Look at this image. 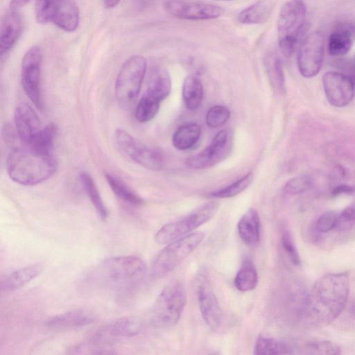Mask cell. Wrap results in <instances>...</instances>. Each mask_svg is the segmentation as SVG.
<instances>
[{
	"instance_id": "cell-1",
	"label": "cell",
	"mask_w": 355,
	"mask_h": 355,
	"mask_svg": "<svg viewBox=\"0 0 355 355\" xmlns=\"http://www.w3.org/2000/svg\"><path fill=\"white\" fill-rule=\"evenodd\" d=\"M15 130L9 125L3 130V137L9 148L6 168L10 178L26 186L35 185L50 178L57 169L53 154L34 150L23 143Z\"/></svg>"
},
{
	"instance_id": "cell-2",
	"label": "cell",
	"mask_w": 355,
	"mask_h": 355,
	"mask_svg": "<svg viewBox=\"0 0 355 355\" xmlns=\"http://www.w3.org/2000/svg\"><path fill=\"white\" fill-rule=\"evenodd\" d=\"M349 293V282L347 272L326 274L314 283L305 297L303 313L312 323L328 324L345 309Z\"/></svg>"
},
{
	"instance_id": "cell-3",
	"label": "cell",
	"mask_w": 355,
	"mask_h": 355,
	"mask_svg": "<svg viewBox=\"0 0 355 355\" xmlns=\"http://www.w3.org/2000/svg\"><path fill=\"white\" fill-rule=\"evenodd\" d=\"M146 267L135 256H119L103 261L94 270V279L115 288L136 286L144 278Z\"/></svg>"
},
{
	"instance_id": "cell-4",
	"label": "cell",
	"mask_w": 355,
	"mask_h": 355,
	"mask_svg": "<svg viewBox=\"0 0 355 355\" xmlns=\"http://www.w3.org/2000/svg\"><path fill=\"white\" fill-rule=\"evenodd\" d=\"M304 0H288L282 7L277 21L278 43L282 53L292 55L306 22Z\"/></svg>"
},
{
	"instance_id": "cell-5",
	"label": "cell",
	"mask_w": 355,
	"mask_h": 355,
	"mask_svg": "<svg viewBox=\"0 0 355 355\" xmlns=\"http://www.w3.org/2000/svg\"><path fill=\"white\" fill-rule=\"evenodd\" d=\"M186 302L187 293L183 284L178 281L168 283L153 304V323L160 327L174 326L179 321Z\"/></svg>"
},
{
	"instance_id": "cell-6",
	"label": "cell",
	"mask_w": 355,
	"mask_h": 355,
	"mask_svg": "<svg viewBox=\"0 0 355 355\" xmlns=\"http://www.w3.org/2000/svg\"><path fill=\"white\" fill-rule=\"evenodd\" d=\"M203 238L202 232H196L170 242L155 258L152 275L159 278L173 270L199 245Z\"/></svg>"
},
{
	"instance_id": "cell-7",
	"label": "cell",
	"mask_w": 355,
	"mask_h": 355,
	"mask_svg": "<svg viewBox=\"0 0 355 355\" xmlns=\"http://www.w3.org/2000/svg\"><path fill=\"white\" fill-rule=\"evenodd\" d=\"M218 209V202H207L181 218L164 225L155 234L156 242L166 244L190 234L209 221L215 215Z\"/></svg>"
},
{
	"instance_id": "cell-8",
	"label": "cell",
	"mask_w": 355,
	"mask_h": 355,
	"mask_svg": "<svg viewBox=\"0 0 355 355\" xmlns=\"http://www.w3.org/2000/svg\"><path fill=\"white\" fill-rule=\"evenodd\" d=\"M146 67V58L139 55L130 57L123 64L115 82V94L120 103L128 105L137 98Z\"/></svg>"
},
{
	"instance_id": "cell-9",
	"label": "cell",
	"mask_w": 355,
	"mask_h": 355,
	"mask_svg": "<svg viewBox=\"0 0 355 355\" xmlns=\"http://www.w3.org/2000/svg\"><path fill=\"white\" fill-rule=\"evenodd\" d=\"M42 51L40 46H31L24 54L21 66V80L23 89L35 106L42 110L41 69Z\"/></svg>"
},
{
	"instance_id": "cell-10",
	"label": "cell",
	"mask_w": 355,
	"mask_h": 355,
	"mask_svg": "<svg viewBox=\"0 0 355 355\" xmlns=\"http://www.w3.org/2000/svg\"><path fill=\"white\" fill-rule=\"evenodd\" d=\"M116 146L122 153L147 169L157 171L164 166V154L162 150L138 142L128 132L118 136Z\"/></svg>"
},
{
	"instance_id": "cell-11",
	"label": "cell",
	"mask_w": 355,
	"mask_h": 355,
	"mask_svg": "<svg viewBox=\"0 0 355 355\" xmlns=\"http://www.w3.org/2000/svg\"><path fill=\"white\" fill-rule=\"evenodd\" d=\"M232 146V135L230 131L222 130L204 150L188 157L185 164L192 169L210 168L225 159L230 154Z\"/></svg>"
},
{
	"instance_id": "cell-12",
	"label": "cell",
	"mask_w": 355,
	"mask_h": 355,
	"mask_svg": "<svg viewBox=\"0 0 355 355\" xmlns=\"http://www.w3.org/2000/svg\"><path fill=\"white\" fill-rule=\"evenodd\" d=\"M324 53V37L314 31L302 42L297 54V66L302 76L312 78L320 70Z\"/></svg>"
},
{
	"instance_id": "cell-13",
	"label": "cell",
	"mask_w": 355,
	"mask_h": 355,
	"mask_svg": "<svg viewBox=\"0 0 355 355\" xmlns=\"http://www.w3.org/2000/svg\"><path fill=\"white\" fill-rule=\"evenodd\" d=\"M197 298L205 323L214 331L220 330L224 321L223 312L213 288L205 275H200L198 280Z\"/></svg>"
},
{
	"instance_id": "cell-14",
	"label": "cell",
	"mask_w": 355,
	"mask_h": 355,
	"mask_svg": "<svg viewBox=\"0 0 355 355\" xmlns=\"http://www.w3.org/2000/svg\"><path fill=\"white\" fill-rule=\"evenodd\" d=\"M164 8L170 15L187 20L213 19L223 13V10L218 6L188 0H167Z\"/></svg>"
},
{
	"instance_id": "cell-15",
	"label": "cell",
	"mask_w": 355,
	"mask_h": 355,
	"mask_svg": "<svg viewBox=\"0 0 355 355\" xmlns=\"http://www.w3.org/2000/svg\"><path fill=\"white\" fill-rule=\"evenodd\" d=\"M322 82L327 100L331 105L342 107L353 99L355 85L349 76L330 71L324 73Z\"/></svg>"
},
{
	"instance_id": "cell-16",
	"label": "cell",
	"mask_w": 355,
	"mask_h": 355,
	"mask_svg": "<svg viewBox=\"0 0 355 355\" xmlns=\"http://www.w3.org/2000/svg\"><path fill=\"white\" fill-rule=\"evenodd\" d=\"M141 323L137 318H121L99 329L91 338L90 343L103 347L114 339L135 336L141 331Z\"/></svg>"
},
{
	"instance_id": "cell-17",
	"label": "cell",
	"mask_w": 355,
	"mask_h": 355,
	"mask_svg": "<svg viewBox=\"0 0 355 355\" xmlns=\"http://www.w3.org/2000/svg\"><path fill=\"white\" fill-rule=\"evenodd\" d=\"M14 119L17 135L25 144L31 143L43 128L36 113L26 103H21L16 107Z\"/></svg>"
},
{
	"instance_id": "cell-18",
	"label": "cell",
	"mask_w": 355,
	"mask_h": 355,
	"mask_svg": "<svg viewBox=\"0 0 355 355\" xmlns=\"http://www.w3.org/2000/svg\"><path fill=\"white\" fill-rule=\"evenodd\" d=\"M96 319L94 314L87 310L76 309L54 315L47 320L46 325L54 329H69L85 327Z\"/></svg>"
},
{
	"instance_id": "cell-19",
	"label": "cell",
	"mask_w": 355,
	"mask_h": 355,
	"mask_svg": "<svg viewBox=\"0 0 355 355\" xmlns=\"http://www.w3.org/2000/svg\"><path fill=\"white\" fill-rule=\"evenodd\" d=\"M239 237L249 246L257 245L261 236V223L257 211L248 209L241 216L237 224Z\"/></svg>"
},
{
	"instance_id": "cell-20",
	"label": "cell",
	"mask_w": 355,
	"mask_h": 355,
	"mask_svg": "<svg viewBox=\"0 0 355 355\" xmlns=\"http://www.w3.org/2000/svg\"><path fill=\"white\" fill-rule=\"evenodd\" d=\"M22 31V19L17 12L8 14L1 24L0 34V55L8 52L16 43Z\"/></svg>"
},
{
	"instance_id": "cell-21",
	"label": "cell",
	"mask_w": 355,
	"mask_h": 355,
	"mask_svg": "<svg viewBox=\"0 0 355 355\" xmlns=\"http://www.w3.org/2000/svg\"><path fill=\"white\" fill-rule=\"evenodd\" d=\"M52 21L64 31L73 32L78 27L80 11L75 0H61Z\"/></svg>"
},
{
	"instance_id": "cell-22",
	"label": "cell",
	"mask_w": 355,
	"mask_h": 355,
	"mask_svg": "<svg viewBox=\"0 0 355 355\" xmlns=\"http://www.w3.org/2000/svg\"><path fill=\"white\" fill-rule=\"evenodd\" d=\"M171 80L168 72L163 67L155 66L148 73L146 93L162 101L170 94Z\"/></svg>"
},
{
	"instance_id": "cell-23",
	"label": "cell",
	"mask_w": 355,
	"mask_h": 355,
	"mask_svg": "<svg viewBox=\"0 0 355 355\" xmlns=\"http://www.w3.org/2000/svg\"><path fill=\"white\" fill-rule=\"evenodd\" d=\"M354 27L350 24H341L330 34L327 49L332 56H342L347 53L352 45Z\"/></svg>"
},
{
	"instance_id": "cell-24",
	"label": "cell",
	"mask_w": 355,
	"mask_h": 355,
	"mask_svg": "<svg viewBox=\"0 0 355 355\" xmlns=\"http://www.w3.org/2000/svg\"><path fill=\"white\" fill-rule=\"evenodd\" d=\"M42 271L41 264H33L19 268L1 278V289L9 292L23 287Z\"/></svg>"
},
{
	"instance_id": "cell-25",
	"label": "cell",
	"mask_w": 355,
	"mask_h": 355,
	"mask_svg": "<svg viewBox=\"0 0 355 355\" xmlns=\"http://www.w3.org/2000/svg\"><path fill=\"white\" fill-rule=\"evenodd\" d=\"M272 12V5L268 0H259L242 10L237 21L243 24H259L266 22Z\"/></svg>"
},
{
	"instance_id": "cell-26",
	"label": "cell",
	"mask_w": 355,
	"mask_h": 355,
	"mask_svg": "<svg viewBox=\"0 0 355 355\" xmlns=\"http://www.w3.org/2000/svg\"><path fill=\"white\" fill-rule=\"evenodd\" d=\"M201 135L200 126L189 123L179 127L172 137L173 146L180 150L190 149L198 141Z\"/></svg>"
},
{
	"instance_id": "cell-27",
	"label": "cell",
	"mask_w": 355,
	"mask_h": 355,
	"mask_svg": "<svg viewBox=\"0 0 355 355\" xmlns=\"http://www.w3.org/2000/svg\"><path fill=\"white\" fill-rule=\"evenodd\" d=\"M203 94V85L200 80L195 76H188L182 85V98L187 107L191 110L198 108Z\"/></svg>"
},
{
	"instance_id": "cell-28",
	"label": "cell",
	"mask_w": 355,
	"mask_h": 355,
	"mask_svg": "<svg viewBox=\"0 0 355 355\" xmlns=\"http://www.w3.org/2000/svg\"><path fill=\"white\" fill-rule=\"evenodd\" d=\"M105 177L113 193L119 198L134 206L144 203V200L119 177L107 173Z\"/></svg>"
},
{
	"instance_id": "cell-29",
	"label": "cell",
	"mask_w": 355,
	"mask_h": 355,
	"mask_svg": "<svg viewBox=\"0 0 355 355\" xmlns=\"http://www.w3.org/2000/svg\"><path fill=\"white\" fill-rule=\"evenodd\" d=\"M80 181L98 216L101 220H106L108 216V211L94 180L88 173H82L80 174Z\"/></svg>"
},
{
	"instance_id": "cell-30",
	"label": "cell",
	"mask_w": 355,
	"mask_h": 355,
	"mask_svg": "<svg viewBox=\"0 0 355 355\" xmlns=\"http://www.w3.org/2000/svg\"><path fill=\"white\" fill-rule=\"evenodd\" d=\"M258 284V274L256 268L250 261H246L238 271L234 278V286L241 292L252 291Z\"/></svg>"
},
{
	"instance_id": "cell-31",
	"label": "cell",
	"mask_w": 355,
	"mask_h": 355,
	"mask_svg": "<svg viewBox=\"0 0 355 355\" xmlns=\"http://www.w3.org/2000/svg\"><path fill=\"white\" fill-rule=\"evenodd\" d=\"M292 349L286 343L272 338L259 336L255 343V354H291Z\"/></svg>"
},
{
	"instance_id": "cell-32",
	"label": "cell",
	"mask_w": 355,
	"mask_h": 355,
	"mask_svg": "<svg viewBox=\"0 0 355 355\" xmlns=\"http://www.w3.org/2000/svg\"><path fill=\"white\" fill-rule=\"evenodd\" d=\"M160 102L156 98L145 93L136 107V119L140 123L152 120L159 111Z\"/></svg>"
},
{
	"instance_id": "cell-33",
	"label": "cell",
	"mask_w": 355,
	"mask_h": 355,
	"mask_svg": "<svg viewBox=\"0 0 355 355\" xmlns=\"http://www.w3.org/2000/svg\"><path fill=\"white\" fill-rule=\"evenodd\" d=\"M265 66L272 85L279 89H284L285 78L282 62L279 58L274 53H269L265 58Z\"/></svg>"
},
{
	"instance_id": "cell-34",
	"label": "cell",
	"mask_w": 355,
	"mask_h": 355,
	"mask_svg": "<svg viewBox=\"0 0 355 355\" xmlns=\"http://www.w3.org/2000/svg\"><path fill=\"white\" fill-rule=\"evenodd\" d=\"M252 180L253 173L250 172L230 185L211 193L209 196L215 198H232L246 189Z\"/></svg>"
},
{
	"instance_id": "cell-35",
	"label": "cell",
	"mask_w": 355,
	"mask_h": 355,
	"mask_svg": "<svg viewBox=\"0 0 355 355\" xmlns=\"http://www.w3.org/2000/svg\"><path fill=\"white\" fill-rule=\"evenodd\" d=\"M60 1L61 0H36L35 15L37 21L42 24L51 21Z\"/></svg>"
},
{
	"instance_id": "cell-36",
	"label": "cell",
	"mask_w": 355,
	"mask_h": 355,
	"mask_svg": "<svg viewBox=\"0 0 355 355\" xmlns=\"http://www.w3.org/2000/svg\"><path fill=\"white\" fill-rule=\"evenodd\" d=\"M305 353L314 355H337L340 354V347L329 340L310 341L305 345Z\"/></svg>"
},
{
	"instance_id": "cell-37",
	"label": "cell",
	"mask_w": 355,
	"mask_h": 355,
	"mask_svg": "<svg viewBox=\"0 0 355 355\" xmlns=\"http://www.w3.org/2000/svg\"><path fill=\"white\" fill-rule=\"evenodd\" d=\"M230 116V112L223 105L211 107L206 115V123L211 128H218L225 124Z\"/></svg>"
},
{
	"instance_id": "cell-38",
	"label": "cell",
	"mask_w": 355,
	"mask_h": 355,
	"mask_svg": "<svg viewBox=\"0 0 355 355\" xmlns=\"http://www.w3.org/2000/svg\"><path fill=\"white\" fill-rule=\"evenodd\" d=\"M311 185V180L307 175H300L287 182L284 191L288 195H296L307 191Z\"/></svg>"
},
{
	"instance_id": "cell-39",
	"label": "cell",
	"mask_w": 355,
	"mask_h": 355,
	"mask_svg": "<svg viewBox=\"0 0 355 355\" xmlns=\"http://www.w3.org/2000/svg\"><path fill=\"white\" fill-rule=\"evenodd\" d=\"M355 225V207H349L338 214L335 229L339 232L347 231Z\"/></svg>"
},
{
	"instance_id": "cell-40",
	"label": "cell",
	"mask_w": 355,
	"mask_h": 355,
	"mask_svg": "<svg viewBox=\"0 0 355 355\" xmlns=\"http://www.w3.org/2000/svg\"><path fill=\"white\" fill-rule=\"evenodd\" d=\"M338 213L328 211L321 215L316 221V230L320 233L327 232L335 228Z\"/></svg>"
},
{
	"instance_id": "cell-41",
	"label": "cell",
	"mask_w": 355,
	"mask_h": 355,
	"mask_svg": "<svg viewBox=\"0 0 355 355\" xmlns=\"http://www.w3.org/2000/svg\"><path fill=\"white\" fill-rule=\"evenodd\" d=\"M281 241L282 247L291 261L293 264L300 266L301 263L300 257L290 233L284 232L282 236Z\"/></svg>"
},
{
	"instance_id": "cell-42",
	"label": "cell",
	"mask_w": 355,
	"mask_h": 355,
	"mask_svg": "<svg viewBox=\"0 0 355 355\" xmlns=\"http://www.w3.org/2000/svg\"><path fill=\"white\" fill-rule=\"evenodd\" d=\"M353 192H354L353 187L348 186V185H345V184H340L334 189V190L332 191V195L333 196H338V195L343 194V193L349 194Z\"/></svg>"
},
{
	"instance_id": "cell-43",
	"label": "cell",
	"mask_w": 355,
	"mask_h": 355,
	"mask_svg": "<svg viewBox=\"0 0 355 355\" xmlns=\"http://www.w3.org/2000/svg\"><path fill=\"white\" fill-rule=\"evenodd\" d=\"M31 0H12L11 7L12 8H19L27 4Z\"/></svg>"
},
{
	"instance_id": "cell-44",
	"label": "cell",
	"mask_w": 355,
	"mask_h": 355,
	"mask_svg": "<svg viewBox=\"0 0 355 355\" xmlns=\"http://www.w3.org/2000/svg\"><path fill=\"white\" fill-rule=\"evenodd\" d=\"M121 0H103V4L106 8H112L116 6Z\"/></svg>"
},
{
	"instance_id": "cell-45",
	"label": "cell",
	"mask_w": 355,
	"mask_h": 355,
	"mask_svg": "<svg viewBox=\"0 0 355 355\" xmlns=\"http://www.w3.org/2000/svg\"><path fill=\"white\" fill-rule=\"evenodd\" d=\"M355 85V58L352 64V75L349 76Z\"/></svg>"
},
{
	"instance_id": "cell-46",
	"label": "cell",
	"mask_w": 355,
	"mask_h": 355,
	"mask_svg": "<svg viewBox=\"0 0 355 355\" xmlns=\"http://www.w3.org/2000/svg\"><path fill=\"white\" fill-rule=\"evenodd\" d=\"M219 1H231V0H219Z\"/></svg>"
}]
</instances>
